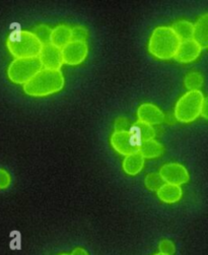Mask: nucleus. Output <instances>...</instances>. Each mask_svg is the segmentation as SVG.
<instances>
[{"label":"nucleus","mask_w":208,"mask_h":255,"mask_svg":"<svg viewBox=\"0 0 208 255\" xmlns=\"http://www.w3.org/2000/svg\"><path fill=\"white\" fill-rule=\"evenodd\" d=\"M158 197L165 203L168 205H173V203L178 202L183 195L181 186L172 185L165 183L158 191Z\"/></svg>","instance_id":"nucleus-15"},{"label":"nucleus","mask_w":208,"mask_h":255,"mask_svg":"<svg viewBox=\"0 0 208 255\" xmlns=\"http://www.w3.org/2000/svg\"><path fill=\"white\" fill-rule=\"evenodd\" d=\"M10 183H11V177L9 173L6 170L0 168V190L8 188Z\"/></svg>","instance_id":"nucleus-24"},{"label":"nucleus","mask_w":208,"mask_h":255,"mask_svg":"<svg viewBox=\"0 0 208 255\" xmlns=\"http://www.w3.org/2000/svg\"><path fill=\"white\" fill-rule=\"evenodd\" d=\"M71 42V29L68 25L59 24L55 29L52 30L51 44L59 49H63L67 44Z\"/></svg>","instance_id":"nucleus-14"},{"label":"nucleus","mask_w":208,"mask_h":255,"mask_svg":"<svg viewBox=\"0 0 208 255\" xmlns=\"http://www.w3.org/2000/svg\"><path fill=\"white\" fill-rule=\"evenodd\" d=\"M60 255H69V254H66V253H62V254H60Z\"/></svg>","instance_id":"nucleus-30"},{"label":"nucleus","mask_w":208,"mask_h":255,"mask_svg":"<svg viewBox=\"0 0 208 255\" xmlns=\"http://www.w3.org/2000/svg\"><path fill=\"white\" fill-rule=\"evenodd\" d=\"M204 96L200 91H189L182 96L176 104L175 118L181 123H191L201 113Z\"/></svg>","instance_id":"nucleus-4"},{"label":"nucleus","mask_w":208,"mask_h":255,"mask_svg":"<svg viewBox=\"0 0 208 255\" xmlns=\"http://www.w3.org/2000/svg\"><path fill=\"white\" fill-rule=\"evenodd\" d=\"M164 121H166L168 124H175L177 119L175 118V115L168 114V115H165V120Z\"/></svg>","instance_id":"nucleus-28"},{"label":"nucleus","mask_w":208,"mask_h":255,"mask_svg":"<svg viewBox=\"0 0 208 255\" xmlns=\"http://www.w3.org/2000/svg\"><path fill=\"white\" fill-rule=\"evenodd\" d=\"M159 249H160V253H163L166 255H173L176 252L175 244L171 240H168V239L162 240L160 242Z\"/></svg>","instance_id":"nucleus-23"},{"label":"nucleus","mask_w":208,"mask_h":255,"mask_svg":"<svg viewBox=\"0 0 208 255\" xmlns=\"http://www.w3.org/2000/svg\"><path fill=\"white\" fill-rule=\"evenodd\" d=\"M89 38V31L83 25H76L71 29V42H85Z\"/></svg>","instance_id":"nucleus-22"},{"label":"nucleus","mask_w":208,"mask_h":255,"mask_svg":"<svg viewBox=\"0 0 208 255\" xmlns=\"http://www.w3.org/2000/svg\"><path fill=\"white\" fill-rule=\"evenodd\" d=\"M110 141L113 148L123 156H129L139 150L140 143L135 139V137L129 130L114 132L111 136Z\"/></svg>","instance_id":"nucleus-7"},{"label":"nucleus","mask_w":208,"mask_h":255,"mask_svg":"<svg viewBox=\"0 0 208 255\" xmlns=\"http://www.w3.org/2000/svg\"><path fill=\"white\" fill-rule=\"evenodd\" d=\"M138 121L149 125H158L164 122L165 114L163 111L153 104H142L137 110Z\"/></svg>","instance_id":"nucleus-11"},{"label":"nucleus","mask_w":208,"mask_h":255,"mask_svg":"<svg viewBox=\"0 0 208 255\" xmlns=\"http://www.w3.org/2000/svg\"><path fill=\"white\" fill-rule=\"evenodd\" d=\"M203 75L199 72H190L185 76L184 85L189 91H199L203 86Z\"/></svg>","instance_id":"nucleus-19"},{"label":"nucleus","mask_w":208,"mask_h":255,"mask_svg":"<svg viewBox=\"0 0 208 255\" xmlns=\"http://www.w3.org/2000/svg\"><path fill=\"white\" fill-rule=\"evenodd\" d=\"M144 167V158L138 151L133 152V154L126 156L123 161V170L128 175H137L141 172Z\"/></svg>","instance_id":"nucleus-13"},{"label":"nucleus","mask_w":208,"mask_h":255,"mask_svg":"<svg viewBox=\"0 0 208 255\" xmlns=\"http://www.w3.org/2000/svg\"><path fill=\"white\" fill-rule=\"evenodd\" d=\"M6 46L15 59L39 57L43 47L32 32L20 30H16L8 36Z\"/></svg>","instance_id":"nucleus-3"},{"label":"nucleus","mask_w":208,"mask_h":255,"mask_svg":"<svg viewBox=\"0 0 208 255\" xmlns=\"http://www.w3.org/2000/svg\"><path fill=\"white\" fill-rule=\"evenodd\" d=\"M180 43V39L171 27H158L153 30L149 39L148 51L158 59H172L177 53Z\"/></svg>","instance_id":"nucleus-2"},{"label":"nucleus","mask_w":208,"mask_h":255,"mask_svg":"<svg viewBox=\"0 0 208 255\" xmlns=\"http://www.w3.org/2000/svg\"><path fill=\"white\" fill-rule=\"evenodd\" d=\"M71 255H89V253H88V251L86 249L79 247V248H75L72 251Z\"/></svg>","instance_id":"nucleus-27"},{"label":"nucleus","mask_w":208,"mask_h":255,"mask_svg":"<svg viewBox=\"0 0 208 255\" xmlns=\"http://www.w3.org/2000/svg\"><path fill=\"white\" fill-rule=\"evenodd\" d=\"M64 85V76L60 70L43 68L23 86V91L32 97H46L60 92Z\"/></svg>","instance_id":"nucleus-1"},{"label":"nucleus","mask_w":208,"mask_h":255,"mask_svg":"<svg viewBox=\"0 0 208 255\" xmlns=\"http://www.w3.org/2000/svg\"><path fill=\"white\" fill-rule=\"evenodd\" d=\"M129 131L132 133V135L139 143L150 139H154L155 137V130L153 127L141 121L135 122Z\"/></svg>","instance_id":"nucleus-16"},{"label":"nucleus","mask_w":208,"mask_h":255,"mask_svg":"<svg viewBox=\"0 0 208 255\" xmlns=\"http://www.w3.org/2000/svg\"><path fill=\"white\" fill-rule=\"evenodd\" d=\"M201 50V47L193 39L182 41L174 58L181 63H190L199 57Z\"/></svg>","instance_id":"nucleus-10"},{"label":"nucleus","mask_w":208,"mask_h":255,"mask_svg":"<svg viewBox=\"0 0 208 255\" xmlns=\"http://www.w3.org/2000/svg\"><path fill=\"white\" fill-rule=\"evenodd\" d=\"M36 38L41 42L42 45H47L51 43V34L52 30L46 24H41L38 25L37 28H35L32 32Z\"/></svg>","instance_id":"nucleus-21"},{"label":"nucleus","mask_w":208,"mask_h":255,"mask_svg":"<svg viewBox=\"0 0 208 255\" xmlns=\"http://www.w3.org/2000/svg\"><path fill=\"white\" fill-rule=\"evenodd\" d=\"M144 184L148 190L158 191L165 184V181L159 173H150L145 177Z\"/></svg>","instance_id":"nucleus-20"},{"label":"nucleus","mask_w":208,"mask_h":255,"mask_svg":"<svg viewBox=\"0 0 208 255\" xmlns=\"http://www.w3.org/2000/svg\"><path fill=\"white\" fill-rule=\"evenodd\" d=\"M159 174L163 178L165 183L177 186L187 183L190 179L188 170L179 163H170L164 165Z\"/></svg>","instance_id":"nucleus-6"},{"label":"nucleus","mask_w":208,"mask_h":255,"mask_svg":"<svg viewBox=\"0 0 208 255\" xmlns=\"http://www.w3.org/2000/svg\"><path fill=\"white\" fill-rule=\"evenodd\" d=\"M42 69L43 66L39 57L14 59L8 66L7 76L12 83L24 86Z\"/></svg>","instance_id":"nucleus-5"},{"label":"nucleus","mask_w":208,"mask_h":255,"mask_svg":"<svg viewBox=\"0 0 208 255\" xmlns=\"http://www.w3.org/2000/svg\"><path fill=\"white\" fill-rule=\"evenodd\" d=\"M154 255H166V254H163V253H155Z\"/></svg>","instance_id":"nucleus-29"},{"label":"nucleus","mask_w":208,"mask_h":255,"mask_svg":"<svg viewBox=\"0 0 208 255\" xmlns=\"http://www.w3.org/2000/svg\"><path fill=\"white\" fill-rule=\"evenodd\" d=\"M180 41H187L193 39L194 24L188 20H179L175 22L172 27Z\"/></svg>","instance_id":"nucleus-18"},{"label":"nucleus","mask_w":208,"mask_h":255,"mask_svg":"<svg viewBox=\"0 0 208 255\" xmlns=\"http://www.w3.org/2000/svg\"><path fill=\"white\" fill-rule=\"evenodd\" d=\"M193 40L201 49H208V13L199 16L195 22Z\"/></svg>","instance_id":"nucleus-12"},{"label":"nucleus","mask_w":208,"mask_h":255,"mask_svg":"<svg viewBox=\"0 0 208 255\" xmlns=\"http://www.w3.org/2000/svg\"><path fill=\"white\" fill-rule=\"evenodd\" d=\"M165 151L164 145L155 139L143 141L139 145V152L144 159H153L162 156Z\"/></svg>","instance_id":"nucleus-17"},{"label":"nucleus","mask_w":208,"mask_h":255,"mask_svg":"<svg viewBox=\"0 0 208 255\" xmlns=\"http://www.w3.org/2000/svg\"><path fill=\"white\" fill-rule=\"evenodd\" d=\"M200 115H201L204 119H207V120H208V97L204 98V100H203Z\"/></svg>","instance_id":"nucleus-26"},{"label":"nucleus","mask_w":208,"mask_h":255,"mask_svg":"<svg viewBox=\"0 0 208 255\" xmlns=\"http://www.w3.org/2000/svg\"><path fill=\"white\" fill-rule=\"evenodd\" d=\"M39 59L42 63L43 68L52 69V70H60L63 65L62 59V50L55 47L54 45L47 44L43 45Z\"/></svg>","instance_id":"nucleus-9"},{"label":"nucleus","mask_w":208,"mask_h":255,"mask_svg":"<svg viewBox=\"0 0 208 255\" xmlns=\"http://www.w3.org/2000/svg\"><path fill=\"white\" fill-rule=\"evenodd\" d=\"M89 54V47L85 42H70L62 49L63 63L71 66L83 63Z\"/></svg>","instance_id":"nucleus-8"},{"label":"nucleus","mask_w":208,"mask_h":255,"mask_svg":"<svg viewBox=\"0 0 208 255\" xmlns=\"http://www.w3.org/2000/svg\"><path fill=\"white\" fill-rule=\"evenodd\" d=\"M115 132H122V131H128V120L125 117H119L115 121Z\"/></svg>","instance_id":"nucleus-25"}]
</instances>
